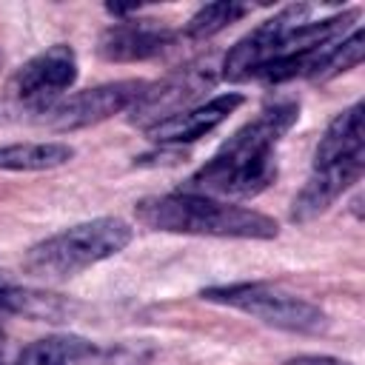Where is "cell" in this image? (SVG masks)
I'll list each match as a JSON object with an SVG mask.
<instances>
[{"instance_id": "8992f818", "label": "cell", "mask_w": 365, "mask_h": 365, "mask_svg": "<svg viewBox=\"0 0 365 365\" xmlns=\"http://www.w3.org/2000/svg\"><path fill=\"white\" fill-rule=\"evenodd\" d=\"M308 14H311V6L297 3V6H288V9L277 11L271 20L259 23L251 34H245L242 40H237L231 46V51L225 54V60L220 66L222 77L231 80V83L254 77L268 60H274L282 51V43L288 40V34L294 29H299L302 23H308L305 20Z\"/></svg>"}, {"instance_id": "2e32d148", "label": "cell", "mask_w": 365, "mask_h": 365, "mask_svg": "<svg viewBox=\"0 0 365 365\" xmlns=\"http://www.w3.org/2000/svg\"><path fill=\"white\" fill-rule=\"evenodd\" d=\"M362 54H365V37H362V29L354 26L348 37L331 43V46L319 54V60H317V66L311 68L308 80H314V83H328V80L339 77L342 71L359 66V63H362Z\"/></svg>"}, {"instance_id": "ac0fdd59", "label": "cell", "mask_w": 365, "mask_h": 365, "mask_svg": "<svg viewBox=\"0 0 365 365\" xmlns=\"http://www.w3.org/2000/svg\"><path fill=\"white\" fill-rule=\"evenodd\" d=\"M285 365H351V362H342V359H334V356L305 354V356H294V359H288Z\"/></svg>"}, {"instance_id": "52a82bcc", "label": "cell", "mask_w": 365, "mask_h": 365, "mask_svg": "<svg viewBox=\"0 0 365 365\" xmlns=\"http://www.w3.org/2000/svg\"><path fill=\"white\" fill-rule=\"evenodd\" d=\"M77 80V54L66 43H54L46 51L34 54L29 63H23L11 80L9 94L20 103L37 106L40 111L54 106L66 88Z\"/></svg>"}, {"instance_id": "e0dca14e", "label": "cell", "mask_w": 365, "mask_h": 365, "mask_svg": "<svg viewBox=\"0 0 365 365\" xmlns=\"http://www.w3.org/2000/svg\"><path fill=\"white\" fill-rule=\"evenodd\" d=\"M251 9L245 3H234V0H222V3H208L202 6L188 23H185V37L191 40H208L214 34H220L225 26H231L234 20L245 17Z\"/></svg>"}, {"instance_id": "7a4b0ae2", "label": "cell", "mask_w": 365, "mask_h": 365, "mask_svg": "<svg viewBox=\"0 0 365 365\" xmlns=\"http://www.w3.org/2000/svg\"><path fill=\"white\" fill-rule=\"evenodd\" d=\"M134 214L145 228L168 234L225 240H274L279 234L277 220H271L268 214L188 191L145 197L134 205Z\"/></svg>"}, {"instance_id": "30bf717a", "label": "cell", "mask_w": 365, "mask_h": 365, "mask_svg": "<svg viewBox=\"0 0 365 365\" xmlns=\"http://www.w3.org/2000/svg\"><path fill=\"white\" fill-rule=\"evenodd\" d=\"M174 40V31L154 20H120L97 40V54L108 63H137L157 57Z\"/></svg>"}, {"instance_id": "3957f363", "label": "cell", "mask_w": 365, "mask_h": 365, "mask_svg": "<svg viewBox=\"0 0 365 365\" xmlns=\"http://www.w3.org/2000/svg\"><path fill=\"white\" fill-rule=\"evenodd\" d=\"M134 231L120 217H97L77 225H68L40 242H34L23 265L29 274L40 279H68L114 254H120L131 242Z\"/></svg>"}, {"instance_id": "9c48e42d", "label": "cell", "mask_w": 365, "mask_h": 365, "mask_svg": "<svg viewBox=\"0 0 365 365\" xmlns=\"http://www.w3.org/2000/svg\"><path fill=\"white\" fill-rule=\"evenodd\" d=\"M362 168H365V154H354L331 165L314 168V174L308 177V182L291 202V220L311 222L314 217L325 214L334 205V200L362 177Z\"/></svg>"}, {"instance_id": "7c38bea8", "label": "cell", "mask_w": 365, "mask_h": 365, "mask_svg": "<svg viewBox=\"0 0 365 365\" xmlns=\"http://www.w3.org/2000/svg\"><path fill=\"white\" fill-rule=\"evenodd\" d=\"M0 311L17 314L34 322H68L80 311V305L63 294H51L43 288H17V285H3L0 288Z\"/></svg>"}, {"instance_id": "6da1fadb", "label": "cell", "mask_w": 365, "mask_h": 365, "mask_svg": "<svg viewBox=\"0 0 365 365\" xmlns=\"http://www.w3.org/2000/svg\"><path fill=\"white\" fill-rule=\"evenodd\" d=\"M297 117H299L297 103H274L262 108L251 123L234 131L202 168H197L188 177L182 191L214 200L257 197L274 182L277 177L274 151L279 140L291 131Z\"/></svg>"}, {"instance_id": "5bb4252c", "label": "cell", "mask_w": 365, "mask_h": 365, "mask_svg": "<svg viewBox=\"0 0 365 365\" xmlns=\"http://www.w3.org/2000/svg\"><path fill=\"white\" fill-rule=\"evenodd\" d=\"M94 356V345L77 334H54L26 345L14 365H83Z\"/></svg>"}, {"instance_id": "ffe728a7", "label": "cell", "mask_w": 365, "mask_h": 365, "mask_svg": "<svg viewBox=\"0 0 365 365\" xmlns=\"http://www.w3.org/2000/svg\"><path fill=\"white\" fill-rule=\"evenodd\" d=\"M0 63H3V57H0Z\"/></svg>"}, {"instance_id": "ba28073f", "label": "cell", "mask_w": 365, "mask_h": 365, "mask_svg": "<svg viewBox=\"0 0 365 365\" xmlns=\"http://www.w3.org/2000/svg\"><path fill=\"white\" fill-rule=\"evenodd\" d=\"M214 83V71L211 66L205 63H194V66H185L174 74H168L165 80L154 83V86H145V91L128 106V120L140 128H154L157 123L185 111V106L200 97L208 86Z\"/></svg>"}, {"instance_id": "277c9868", "label": "cell", "mask_w": 365, "mask_h": 365, "mask_svg": "<svg viewBox=\"0 0 365 365\" xmlns=\"http://www.w3.org/2000/svg\"><path fill=\"white\" fill-rule=\"evenodd\" d=\"M202 299L237 308L265 325H274L291 334H319L328 325V317L322 308L265 282H237V285L205 288Z\"/></svg>"}, {"instance_id": "8fae6325", "label": "cell", "mask_w": 365, "mask_h": 365, "mask_svg": "<svg viewBox=\"0 0 365 365\" xmlns=\"http://www.w3.org/2000/svg\"><path fill=\"white\" fill-rule=\"evenodd\" d=\"M245 103L242 94L237 91H225V94H217L194 108H185L163 123H157L154 128H148L145 134L160 143V145H182V143H194L200 137H205L208 131H214L220 123L228 120V114H234L240 106Z\"/></svg>"}, {"instance_id": "5b68a950", "label": "cell", "mask_w": 365, "mask_h": 365, "mask_svg": "<svg viewBox=\"0 0 365 365\" xmlns=\"http://www.w3.org/2000/svg\"><path fill=\"white\" fill-rule=\"evenodd\" d=\"M148 83L143 80H117V83H106V86H94L68 97H60L54 106L43 108L40 120L46 128L51 131H77V128H88L97 125L120 111H128V106L145 91Z\"/></svg>"}, {"instance_id": "9a60e30c", "label": "cell", "mask_w": 365, "mask_h": 365, "mask_svg": "<svg viewBox=\"0 0 365 365\" xmlns=\"http://www.w3.org/2000/svg\"><path fill=\"white\" fill-rule=\"evenodd\" d=\"M74 157V148L66 143H11L0 145L3 171H48L60 168Z\"/></svg>"}, {"instance_id": "4fadbf2b", "label": "cell", "mask_w": 365, "mask_h": 365, "mask_svg": "<svg viewBox=\"0 0 365 365\" xmlns=\"http://www.w3.org/2000/svg\"><path fill=\"white\" fill-rule=\"evenodd\" d=\"M362 111H365V106L354 103L328 123L325 134L319 137V143L314 148V168L331 165V163L354 157V154H365V117H362Z\"/></svg>"}, {"instance_id": "d6986e66", "label": "cell", "mask_w": 365, "mask_h": 365, "mask_svg": "<svg viewBox=\"0 0 365 365\" xmlns=\"http://www.w3.org/2000/svg\"><path fill=\"white\" fill-rule=\"evenodd\" d=\"M0 359H3V334H0Z\"/></svg>"}]
</instances>
